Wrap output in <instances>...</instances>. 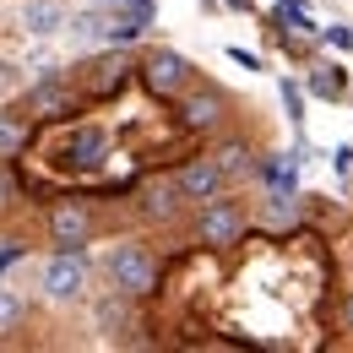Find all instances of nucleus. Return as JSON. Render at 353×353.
<instances>
[{"label": "nucleus", "mask_w": 353, "mask_h": 353, "mask_svg": "<svg viewBox=\"0 0 353 353\" xmlns=\"http://www.w3.org/2000/svg\"><path fill=\"white\" fill-rule=\"evenodd\" d=\"M109 283H114V294H125V299H147V294L158 288V261H152L141 245H120V250L109 256Z\"/></svg>", "instance_id": "obj_1"}, {"label": "nucleus", "mask_w": 353, "mask_h": 353, "mask_svg": "<svg viewBox=\"0 0 353 353\" xmlns=\"http://www.w3.org/2000/svg\"><path fill=\"white\" fill-rule=\"evenodd\" d=\"M82 288H88V266H82V256H54V261L44 266V299H54V305H71V299H82Z\"/></svg>", "instance_id": "obj_2"}, {"label": "nucleus", "mask_w": 353, "mask_h": 353, "mask_svg": "<svg viewBox=\"0 0 353 353\" xmlns=\"http://www.w3.org/2000/svg\"><path fill=\"white\" fill-rule=\"evenodd\" d=\"M239 228H245V212H239L234 201H212V207L201 212V239H207V245H234Z\"/></svg>", "instance_id": "obj_3"}, {"label": "nucleus", "mask_w": 353, "mask_h": 353, "mask_svg": "<svg viewBox=\"0 0 353 353\" xmlns=\"http://www.w3.org/2000/svg\"><path fill=\"white\" fill-rule=\"evenodd\" d=\"M185 54H174V49H158L152 60H147V88L152 92H174V88H185Z\"/></svg>", "instance_id": "obj_4"}, {"label": "nucleus", "mask_w": 353, "mask_h": 353, "mask_svg": "<svg viewBox=\"0 0 353 353\" xmlns=\"http://www.w3.org/2000/svg\"><path fill=\"white\" fill-rule=\"evenodd\" d=\"M22 28H28L33 39L60 33V28H65V6H60V0H28V6H22Z\"/></svg>", "instance_id": "obj_5"}, {"label": "nucleus", "mask_w": 353, "mask_h": 353, "mask_svg": "<svg viewBox=\"0 0 353 353\" xmlns=\"http://www.w3.org/2000/svg\"><path fill=\"white\" fill-rule=\"evenodd\" d=\"M103 152H109V136L103 131H77L65 141V163H71V169H98Z\"/></svg>", "instance_id": "obj_6"}, {"label": "nucleus", "mask_w": 353, "mask_h": 353, "mask_svg": "<svg viewBox=\"0 0 353 353\" xmlns=\"http://www.w3.org/2000/svg\"><path fill=\"white\" fill-rule=\"evenodd\" d=\"M49 228H54V239H60L65 250H77V245L88 239V228H92V223H88V212H82V207L71 201V207H60V212L49 218Z\"/></svg>", "instance_id": "obj_7"}, {"label": "nucleus", "mask_w": 353, "mask_h": 353, "mask_svg": "<svg viewBox=\"0 0 353 353\" xmlns=\"http://www.w3.org/2000/svg\"><path fill=\"white\" fill-rule=\"evenodd\" d=\"M179 190H185V196H201V201H207V196H218V190H223V169L201 158V163H190V169L179 174Z\"/></svg>", "instance_id": "obj_8"}, {"label": "nucleus", "mask_w": 353, "mask_h": 353, "mask_svg": "<svg viewBox=\"0 0 353 353\" xmlns=\"http://www.w3.org/2000/svg\"><path fill=\"white\" fill-rule=\"evenodd\" d=\"M98 332H103V337H120V332H131V305H125V294L98 305Z\"/></svg>", "instance_id": "obj_9"}, {"label": "nucleus", "mask_w": 353, "mask_h": 353, "mask_svg": "<svg viewBox=\"0 0 353 353\" xmlns=\"http://www.w3.org/2000/svg\"><path fill=\"white\" fill-rule=\"evenodd\" d=\"M218 114H223L218 92H196V98H185V120H190V125H212Z\"/></svg>", "instance_id": "obj_10"}, {"label": "nucleus", "mask_w": 353, "mask_h": 353, "mask_svg": "<svg viewBox=\"0 0 353 353\" xmlns=\"http://www.w3.org/2000/svg\"><path fill=\"white\" fill-rule=\"evenodd\" d=\"M343 88H348L343 65H315V77H310V92H321V98H337Z\"/></svg>", "instance_id": "obj_11"}, {"label": "nucleus", "mask_w": 353, "mask_h": 353, "mask_svg": "<svg viewBox=\"0 0 353 353\" xmlns=\"http://www.w3.org/2000/svg\"><path fill=\"white\" fill-rule=\"evenodd\" d=\"M266 185L294 196V185H299V163H294V158H288V163H283V158H277V163H266Z\"/></svg>", "instance_id": "obj_12"}, {"label": "nucleus", "mask_w": 353, "mask_h": 353, "mask_svg": "<svg viewBox=\"0 0 353 353\" xmlns=\"http://www.w3.org/2000/svg\"><path fill=\"white\" fill-rule=\"evenodd\" d=\"M120 77H125V60H120V54H114V60H98V65H92V88H98V92L120 88Z\"/></svg>", "instance_id": "obj_13"}, {"label": "nucleus", "mask_w": 353, "mask_h": 353, "mask_svg": "<svg viewBox=\"0 0 353 353\" xmlns=\"http://www.w3.org/2000/svg\"><path fill=\"white\" fill-rule=\"evenodd\" d=\"M266 218H272V223H294V218H299L294 196H288V190H272V201H266Z\"/></svg>", "instance_id": "obj_14"}, {"label": "nucleus", "mask_w": 353, "mask_h": 353, "mask_svg": "<svg viewBox=\"0 0 353 353\" xmlns=\"http://www.w3.org/2000/svg\"><path fill=\"white\" fill-rule=\"evenodd\" d=\"M71 39H103V17H98V11L71 17Z\"/></svg>", "instance_id": "obj_15"}, {"label": "nucleus", "mask_w": 353, "mask_h": 353, "mask_svg": "<svg viewBox=\"0 0 353 353\" xmlns=\"http://www.w3.org/2000/svg\"><path fill=\"white\" fill-rule=\"evenodd\" d=\"M22 141H28V131H22L17 120H6V114H0V158H6V152H17Z\"/></svg>", "instance_id": "obj_16"}, {"label": "nucleus", "mask_w": 353, "mask_h": 353, "mask_svg": "<svg viewBox=\"0 0 353 353\" xmlns=\"http://www.w3.org/2000/svg\"><path fill=\"white\" fill-rule=\"evenodd\" d=\"M141 207H147L152 218H169V212H174V190H147V201H141Z\"/></svg>", "instance_id": "obj_17"}, {"label": "nucleus", "mask_w": 353, "mask_h": 353, "mask_svg": "<svg viewBox=\"0 0 353 353\" xmlns=\"http://www.w3.org/2000/svg\"><path fill=\"white\" fill-rule=\"evenodd\" d=\"M245 158H250V152L234 141V147H223V152H218V169H223V174H239V169H245Z\"/></svg>", "instance_id": "obj_18"}, {"label": "nucleus", "mask_w": 353, "mask_h": 353, "mask_svg": "<svg viewBox=\"0 0 353 353\" xmlns=\"http://www.w3.org/2000/svg\"><path fill=\"white\" fill-rule=\"evenodd\" d=\"M17 315H22V299H17V294H0V332L17 326Z\"/></svg>", "instance_id": "obj_19"}, {"label": "nucleus", "mask_w": 353, "mask_h": 353, "mask_svg": "<svg viewBox=\"0 0 353 353\" xmlns=\"http://www.w3.org/2000/svg\"><path fill=\"white\" fill-rule=\"evenodd\" d=\"M283 103H288V120H305L299 109H305V92L294 88V82H283Z\"/></svg>", "instance_id": "obj_20"}, {"label": "nucleus", "mask_w": 353, "mask_h": 353, "mask_svg": "<svg viewBox=\"0 0 353 353\" xmlns=\"http://www.w3.org/2000/svg\"><path fill=\"white\" fill-rule=\"evenodd\" d=\"M326 39H332L337 49H353V28H326Z\"/></svg>", "instance_id": "obj_21"}, {"label": "nucleus", "mask_w": 353, "mask_h": 353, "mask_svg": "<svg viewBox=\"0 0 353 353\" xmlns=\"http://www.w3.org/2000/svg\"><path fill=\"white\" fill-rule=\"evenodd\" d=\"M17 256H22V245H6V250H0V272H6V266L17 261Z\"/></svg>", "instance_id": "obj_22"}, {"label": "nucleus", "mask_w": 353, "mask_h": 353, "mask_svg": "<svg viewBox=\"0 0 353 353\" xmlns=\"http://www.w3.org/2000/svg\"><path fill=\"white\" fill-rule=\"evenodd\" d=\"M6 196H11V179L0 174V207H6Z\"/></svg>", "instance_id": "obj_23"}, {"label": "nucleus", "mask_w": 353, "mask_h": 353, "mask_svg": "<svg viewBox=\"0 0 353 353\" xmlns=\"http://www.w3.org/2000/svg\"><path fill=\"white\" fill-rule=\"evenodd\" d=\"M348 332H353V299H348Z\"/></svg>", "instance_id": "obj_24"}, {"label": "nucleus", "mask_w": 353, "mask_h": 353, "mask_svg": "<svg viewBox=\"0 0 353 353\" xmlns=\"http://www.w3.org/2000/svg\"><path fill=\"white\" fill-rule=\"evenodd\" d=\"M0 88H6V65H0Z\"/></svg>", "instance_id": "obj_25"}, {"label": "nucleus", "mask_w": 353, "mask_h": 353, "mask_svg": "<svg viewBox=\"0 0 353 353\" xmlns=\"http://www.w3.org/2000/svg\"><path fill=\"white\" fill-rule=\"evenodd\" d=\"M103 6H125V0H103Z\"/></svg>", "instance_id": "obj_26"}]
</instances>
